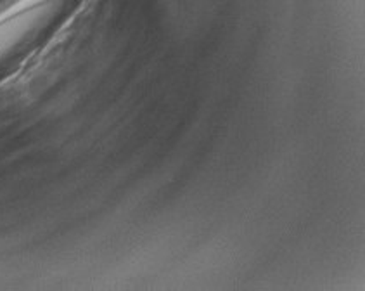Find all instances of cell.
I'll use <instances>...</instances> for the list:
<instances>
[{"instance_id": "1", "label": "cell", "mask_w": 365, "mask_h": 291, "mask_svg": "<svg viewBox=\"0 0 365 291\" xmlns=\"http://www.w3.org/2000/svg\"><path fill=\"white\" fill-rule=\"evenodd\" d=\"M64 0H18L0 11V52L23 40L51 18Z\"/></svg>"}]
</instances>
